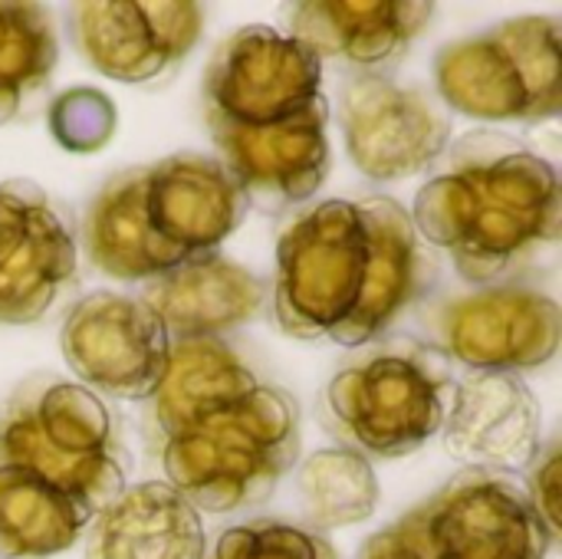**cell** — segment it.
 Here are the masks:
<instances>
[{"label":"cell","mask_w":562,"mask_h":559,"mask_svg":"<svg viewBox=\"0 0 562 559\" xmlns=\"http://www.w3.org/2000/svg\"><path fill=\"white\" fill-rule=\"evenodd\" d=\"M76 277V234L46 191L0 181V323L26 326L49 313Z\"/></svg>","instance_id":"obj_12"},{"label":"cell","mask_w":562,"mask_h":559,"mask_svg":"<svg viewBox=\"0 0 562 559\" xmlns=\"http://www.w3.org/2000/svg\"><path fill=\"white\" fill-rule=\"evenodd\" d=\"M557 16H517L435 56L441 99L484 122H540L562 109Z\"/></svg>","instance_id":"obj_7"},{"label":"cell","mask_w":562,"mask_h":559,"mask_svg":"<svg viewBox=\"0 0 562 559\" xmlns=\"http://www.w3.org/2000/svg\"><path fill=\"white\" fill-rule=\"evenodd\" d=\"M415 559H547L550 530L501 474L461 471L392 524Z\"/></svg>","instance_id":"obj_8"},{"label":"cell","mask_w":562,"mask_h":559,"mask_svg":"<svg viewBox=\"0 0 562 559\" xmlns=\"http://www.w3.org/2000/svg\"><path fill=\"white\" fill-rule=\"evenodd\" d=\"M56 66L53 20L36 3H0V125L46 86Z\"/></svg>","instance_id":"obj_23"},{"label":"cell","mask_w":562,"mask_h":559,"mask_svg":"<svg viewBox=\"0 0 562 559\" xmlns=\"http://www.w3.org/2000/svg\"><path fill=\"white\" fill-rule=\"evenodd\" d=\"M454 392L445 353L412 339L389 343L329 382L323 425L362 458H405L445 428Z\"/></svg>","instance_id":"obj_6"},{"label":"cell","mask_w":562,"mask_h":559,"mask_svg":"<svg viewBox=\"0 0 562 559\" xmlns=\"http://www.w3.org/2000/svg\"><path fill=\"white\" fill-rule=\"evenodd\" d=\"M263 297L267 290L250 270L211 250L148 280L142 303L158 316L171 343H178L221 339V333L250 323Z\"/></svg>","instance_id":"obj_17"},{"label":"cell","mask_w":562,"mask_h":559,"mask_svg":"<svg viewBox=\"0 0 562 559\" xmlns=\"http://www.w3.org/2000/svg\"><path fill=\"white\" fill-rule=\"evenodd\" d=\"M359 559H415V554L408 550V544L402 540V534L395 527H385L382 534H375L366 547Z\"/></svg>","instance_id":"obj_26"},{"label":"cell","mask_w":562,"mask_h":559,"mask_svg":"<svg viewBox=\"0 0 562 559\" xmlns=\"http://www.w3.org/2000/svg\"><path fill=\"white\" fill-rule=\"evenodd\" d=\"M296 501L313 534L362 524L375 514L379 481L372 465L349 448H326L303 461L296 474Z\"/></svg>","instance_id":"obj_22"},{"label":"cell","mask_w":562,"mask_h":559,"mask_svg":"<svg viewBox=\"0 0 562 559\" xmlns=\"http://www.w3.org/2000/svg\"><path fill=\"white\" fill-rule=\"evenodd\" d=\"M435 349L474 372H524L547 366L562 336V313L537 287L494 283L448 297L425 316Z\"/></svg>","instance_id":"obj_9"},{"label":"cell","mask_w":562,"mask_h":559,"mask_svg":"<svg viewBox=\"0 0 562 559\" xmlns=\"http://www.w3.org/2000/svg\"><path fill=\"white\" fill-rule=\"evenodd\" d=\"M79 53L109 79L148 82L171 72L204 30L198 3H76L69 16Z\"/></svg>","instance_id":"obj_15"},{"label":"cell","mask_w":562,"mask_h":559,"mask_svg":"<svg viewBox=\"0 0 562 559\" xmlns=\"http://www.w3.org/2000/svg\"><path fill=\"white\" fill-rule=\"evenodd\" d=\"M296 458V402L267 382L237 402L198 412L161 438L165 484L207 514H231L267 501Z\"/></svg>","instance_id":"obj_4"},{"label":"cell","mask_w":562,"mask_h":559,"mask_svg":"<svg viewBox=\"0 0 562 559\" xmlns=\"http://www.w3.org/2000/svg\"><path fill=\"white\" fill-rule=\"evenodd\" d=\"M0 465L30 471L76 497L92 517L125 491V451L105 405L56 376L23 382L3 405Z\"/></svg>","instance_id":"obj_5"},{"label":"cell","mask_w":562,"mask_h":559,"mask_svg":"<svg viewBox=\"0 0 562 559\" xmlns=\"http://www.w3.org/2000/svg\"><path fill=\"white\" fill-rule=\"evenodd\" d=\"M211 559H339V554L326 537L306 527L254 521L221 534Z\"/></svg>","instance_id":"obj_24"},{"label":"cell","mask_w":562,"mask_h":559,"mask_svg":"<svg viewBox=\"0 0 562 559\" xmlns=\"http://www.w3.org/2000/svg\"><path fill=\"white\" fill-rule=\"evenodd\" d=\"M415 234L441 247L468 283L494 287L562 234L557 168L501 132H468L415 194Z\"/></svg>","instance_id":"obj_2"},{"label":"cell","mask_w":562,"mask_h":559,"mask_svg":"<svg viewBox=\"0 0 562 559\" xmlns=\"http://www.w3.org/2000/svg\"><path fill=\"white\" fill-rule=\"evenodd\" d=\"M92 511L30 471L0 465V559H43L69 550Z\"/></svg>","instance_id":"obj_21"},{"label":"cell","mask_w":562,"mask_h":559,"mask_svg":"<svg viewBox=\"0 0 562 559\" xmlns=\"http://www.w3.org/2000/svg\"><path fill=\"white\" fill-rule=\"evenodd\" d=\"M431 16L435 7L418 0H316L293 7L290 36L319 63L342 59L362 69H382L412 46Z\"/></svg>","instance_id":"obj_18"},{"label":"cell","mask_w":562,"mask_h":559,"mask_svg":"<svg viewBox=\"0 0 562 559\" xmlns=\"http://www.w3.org/2000/svg\"><path fill=\"white\" fill-rule=\"evenodd\" d=\"M425 260L408 211L392 198H333L300 214L277 244L273 310L296 339L366 346L422 290Z\"/></svg>","instance_id":"obj_1"},{"label":"cell","mask_w":562,"mask_h":559,"mask_svg":"<svg viewBox=\"0 0 562 559\" xmlns=\"http://www.w3.org/2000/svg\"><path fill=\"white\" fill-rule=\"evenodd\" d=\"M445 448L468 471H524L540 455V402L514 372H474L445 422Z\"/></svg>","instance_id":"obj_16"},{"label":"cell","mask_w":562,"mask_h":559,"mask_svg":"<svg viewBox=\"0 0 562 559\" xmlns=\"http://www.w3.org/2000/svg\"><path fill=\"white\" fill-rule=\"evenodd\" d=\"M257 385V372L224 339H178L171 343L165 379L151 395L155 428L165 438L198 412L237 402Z\"/></svg>","instance_id":"obj_20"},{"label":"cell","mask_w":562,"mask_h":559,"mask_svg":"<svg viewBox=\"0 0 562 559\" xmlns=\"http://www.w3.org/2000/svg\"><path fill=\"white\" fill-rule=\"evenodd\" d=\"M329 109L316 99L310 109L273 125L207 122L217 161L244 194L263 211L293 208L319 191L329 171Z\"/></svg>","instance_id":"obj_14"},{"label":"cell","mask_w":562,"mask_h":559,"mask_svg":"<svg viewBox=\"0 0 562 559\" xmlns=\"http://www.w3.org/2000/svg\"><path fill=\"white\" fill-rule=\"evenodd\" d=\"M339 125L349 158L375 181L422 175L448 148L451 125L415 89H402L382 72H362L346 82Z\"/></svg>","instance_id":"obj_13"},{"label":"cell","mask_w":562,"mask_h":559,"mask_svg":"<svg viewBox=\"0 0 562 559\" xmlns=\"http://www.w3.org/2000/svg\"><path fill=\"white\" fill-rule=\"evenodd\" d=\"M323 63L293 36L270 26L231 33L204 72V119L221 125H273L319 96Z\"/></svg>","instance_id":"obj_10"},{"label":"cell","mask_w":562,"mask_h":559,"mask_svg":"<svg viewBox=\"0 0 562 559\" xmlns=\"http://www.w3.org/2000/svg\"><path fill=\"white\" fill-rule=\"evenodd\" d=\"M527 501L550 530V537H560V445H550L547 455H537L530 481H527Z\"/></svg>","instance_id":"obj_25"},{"label":"cell","mask_w":562,"mask_h":559,"mask_svg":"<svg viewBox=\"0 0 562 559\" xmlns=\"http://www.w3.org/2000/svg\"><path fill=\"white\" fill-rule=\"evenodd\" d=\"M82 559H204V524L171 484H135L92 517Z\"/></svg>","instance_id":"obj_19"},{"label":"cell","mask_w":562,"mask_h":559,"mask_svg":"<svg viewBox=\"0 0 562 559\" xmlns=\"http://www.w3.org/2000/svg\"><path fill=\"white\" fill-rule=\"evenodd\" d=\"M247 211L217 158L181 152L112 175L89 204L82 241L112 280H155L188 257L217 250Z\"/></svg>","instance_id":"obj_3"},{"label":"cell","mask_w":562,"mask_h":559,"mask_svg":"<svg viewBox=\"0 0 562 559\" xmlns=\"http://www.w3.org/2000/svg\"><path fill=\"white\" fill-rule=\"evenodd\" d=\"M59 343L82 382L132 402L155 395L171 356V336L158 316L142 300L105 290L69 310Z\"/></svg>","instance_id":"obj_11"}]
</instances>
